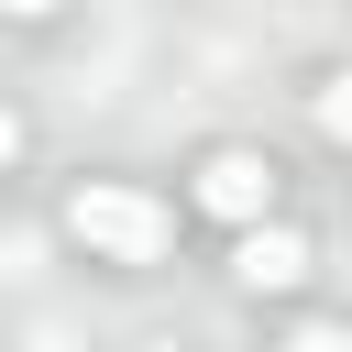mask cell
Masks as SVG:
<instances>
[{
	"label": "cell",
	"instance_id": "277c9868",
	"mask_svg": "<svg viewBox=\"0 0 352 352\" xmlns=\"http://www.w3.org/2000/svg\"><path fill=\"white\" fill-rule=\"evenodd\" d=\"M308 121H319L330 143H352V66H330V77H319V99H308Z\"/></svg>",
	"mask_w": 352,
	"mask_h": 352
},
{
	"label": "cell",
	"instance_id": "8992f818",
	"mask_svg": "<svg viewBox=\"0 0 352 352\" xmlns=\"http://www.w3.org/2000/svg\"><path fill=\"white\" fill-rule=\"evenodd\" d=\"M0 11H11V22H55L66 0H0Z\"/></svg>",
	"mask_w": 352,
	"mask_h": 352
},
{
	"label": "cell",
	"instance_id": "52a82bcc",
	"mask_svg": "<svg viewBox=\"0 0 352 352\" xmlns=\"http://www.w3.org/2000/svg\"><path fill=\"white\" fill-rule=\"evenodd\" d=\"M11 154H22V121H11V110H0V165H11Z\"/></svg>",
	"mask_w": 352,
	"mask_h": 352
},
{
	"label": "cell",
	"instance_id": "6da1fadb",
	"mask_svg": "<svg viewBox=\"0 0 352 352\" xmlns=\"http://www.w3.org/2000/svg\"><path fill=\"white\" fill-rule=\"evenodd\" d=\"M66 242H88L99 264H165V242H176V209H165L154 187L88 176V187H66Z\"/></svg>",
	"mask_w": 352,
	"mask_h": 352
},
{
	"label": "cell",
	"instance_id": "7a4b0ae2",
	"mask_svg": "<svg viewBox=\"0 0 352 352\" xmlns=\"http://www.w3.org/2000/svg\"><path fill=\"white\" fill-rule=\"evenodd\" d=\"M275 154H253V143H220V154H198V176H187V198L209 209V220H231V231H253V220H275Z\"/></svg>",
	"mask_w": 352,
	"mask_h": 352
},
{
	"label": "cell",
	"instance_id": "9c48e42d",
	"mask_svg": "<svg viewBox=\"0 0 352 352\" xmlns=\"http://www.w3.org/2000/svg\"><path fill=\"white\" fill-rule=\"evenodd\" d=\"M0 22H11V11H0Z\"/></svg>",
	"mask_w": 352,
	"mask_h": 352
},
{
	"label": "cell",
	"instance_id": "ba28073f",
	"mask_svg": "<svg viewBox=\"0 0 352 352\" xmlns=\"http://www.w3.org/2000/svg\"><path fill=\"white\" fill-rule=\"evenodd\" d=\"M132 352H187V341H132Z\"/></svg>",
	"mask_w": 352,
	"mask_h": 352
},
{
	"label": "cell",
	"instance_id": "3957f363",
	"mask_svg": "<svg viewBox=\"0 0 352 352\" xmlns=\"http://www.w3.org/2000/svg\"><path fill=\"white\" fill-rule=\"evenodd\" d=\"M231 275H242L253 297H286V286H308V231H286V220H253V231L231 242Z\"/></svg>",
	"mask_w": 352,
	"mask_h": 352
},
{
	"label": "cell",
	"instance_id": "5b68a950",
	"mask_svg": "<svg viewBox=\"0 0 352 352\" xmlns=\"http://www.w3.org/2000/svg\"><path fill=\"white\" fill-rule=\"evenodd\" d=\"M275 352H352V330H330V319H308V330H286Z\"/></svg>",
	"mask_w": 352,
	"mask_h": 352
}]
</instances>
